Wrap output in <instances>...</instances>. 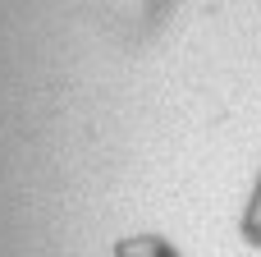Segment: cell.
Here are the masks:
<instances>
[{
    "label": "cell",
    "instance_id": "2",
    "mask_svg": "<svg viewBox=\"0 0 261 257\" xmlns=\"http://www.w3.org/2000/svg\"><path fill=\"white\" fill-rule=\"evenodd\" d=\"M239 239L252 253H261V166H257V175H252V184H248L243 212H239Z\"/></svg>",
    "mask_w": 261,
    "mask_h": 257
},
{
    "label": "cell",
    "instance_id": "1",
    "mask_svg": "<svg viewBox=\"0 0 261 257\" xmlns=\"http://www.w3.org/2000/svg\"><path fill=\"white\" fill-rule=\"evenodd\" d=\"M110 257H184V248L170 239V235H156V230H138V235H124L110 244Z\"/></svg>",
    "mask_w": 261,
    "mask_h": 257
}]
</instances>
